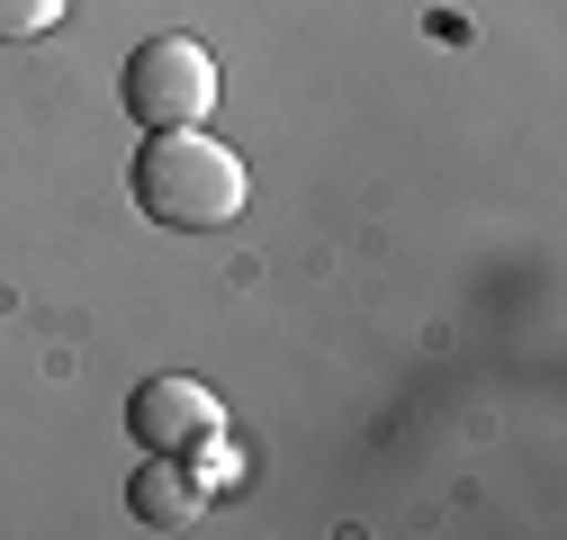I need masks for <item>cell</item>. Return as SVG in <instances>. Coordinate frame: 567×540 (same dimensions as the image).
Here are the masks:
<instances>
[{
  "label": "cell",
  "mask_w": 567,
  "mask_h": 540,
  "mask_svg": "<svg viewBox=\"0 0 567 540\" xmlns=\"http://www.w3.org/2000/svg\"><path fill=\"white\" fill-rule=\"evenodd\" d=\"M135 208L172 235H217L244 217V154L198 126H154L135 154Z\"/></svg>",
  "instance_id": "1"
},
{
  "label": "cell",
  "mask_w": 567,
  "mask_h": 540,
  "mask_svg": "<svg viewBox=\"0 0 567 540\" xmlns=\"http://www.w3.org/2000/svg\"><path fill=\"white\" fill-rule=\"evenodd\" d=\"M217 108V54L198 37H145L126 54V117L135 126H198Z\"/></svg>",
  "instance_id": "2"
},
{
  "label": "cell",
  "mask_w": 567,
  "mask_h": 540,
  "mask_svg": "<svg viewBox=\"0 0 567 540\" xmlns=\"http://www.w3.org/2000/svg\"><path fill=\"white\" fill-rule=\"evenodd\" d=\"M217 424H226V405L207 396L198 378H145L126 396V433L145 450H189L198 433H217Z\"/></svg>",
  "instance_id": "3"
},
{
  "label": "cell",
  "mask_w": 567,
  "mask_h": 540,
  "mask_svg": "<svg viewBox=\"0 0 567 540\" xmlns=\"http://www.w3.org/2000/svg\"><path fill=\"white\" fill-rule=\"evenodd\" d=\"M126 505H135V522H154V531H181V522H198V478H189V468L172 459V450H154L145 468H135V478H126Z\"/></svg>",
  "instance_id": "4"
},
{
  "label": "cell",
  "mask_w": 567,
  "mask_h": 540,
  "mask_svg": "<svg viewBox=\"0 0 567 540\" xmlns=\"http://www.w3.org/2000/svg\"><path fill=\"white\" fill-rule=\"evenodd\" d=\"M181 468H189V478H198V496H217V487H235L244 478V450H235V433L217 424V433H198L189 450H172Z\"/></svg>",
  "instance_id": "5"
},
{
  "label": "cell",
  "mask_w": 567,
  "mask_h": 540,
  "mask_svg": "<svg viewBox=\"0 0 567 540\" xmlns=\"http://www.w3.org/2000/svg\"><path fill=\"white\" fill-rule=\"evenodd\" d=\"M63 19V0H0V45H28Z\"/></svg>",
  "instance_id": "6"
}]
</instances>
